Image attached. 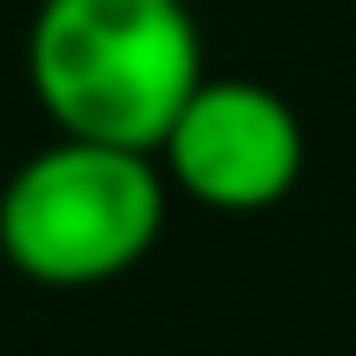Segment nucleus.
<instances>
[{
    "label": "nucleus",
    "mask_w": 356,
    "mask_h": 356,
    "mask_svg": "<svg viewBox=\"0 0 356 356\" xmlns=\"http://www.w3.org/2000/svg\"><path fill=\"white\" fill-rule=\"evenodd\" d=\"M26 86L66 139L159 152L204 79V33L185 0H40Z\"/></svg>",
    "instance_id": "obj_1"
},
{
    "label": "nucleus",
    "mask_w": 356,
    "mask_h": 356,
    "mask_svg": "<svg viewBox=\"0 0 356 356\" xmlns=\"http://www.w3.org/2000/svg\"><path fill=\"white\" fill-rule=\"evenodd\" d=\"M304 119L264 79L204 73L198 92L178 106L172 132L159 139V165L172 191L218 218H257L284 204L304 178Z\"/></svg>",
    "instance_id": "obj_3"
},
{
    "label": "nucleus",
    "mask_w": 356,
    "mask_h": 356,
    "mask_svg": "<svg viewBox=\"0 0 356 356\" xmlns=\"http://www.w3.org/2000/svg\"><path fill=\"white\" fill-rule=\"evenodd\" d=\"M165 218L159 152L53 132L0 185V264L40 291H99L152 257Z\"/></svg>",
    "instance_id": "obj_2"
}]
</instances>
